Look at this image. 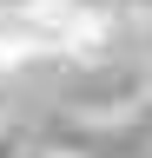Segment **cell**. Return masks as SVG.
<instances>
[{
  "label": "cell",
  "mask_w": 152,
  "mask_h": 158,
  "mask_svg": "<svg viewBox=\"0 0 152 158\" xmlns=\"http://www.w3.org/2000/svg\"><path fill=\"white\" fill-rule=\"evenodd\" d=\"M0 158H27V138L13 132V125H0Z\"/></svg>",
  "instance_id": "6da1fadb"
},
{
  "label": "cell",
  "mask_w": 152,
  "mask_h": 158,
  "mask_svg": "<svg viewBox=\"0 0 152 158\" xmlns=\"http://www.w3.org/2000/svg\"><path fill=\"white\" fill-rule=\"evenodd\" d=\"M119 13H152V0H112Z\"/></svg>",
  "instance_id": "3957f363"
},
{
  "label": "cell",
  "mask_w": 152,
  "mask_h": 158,
  "mask_svg": "<svg viewBox=\"0 0 152 158\" xmlns=\"http://www.w3.org/2000/svg\"><path fill=\"white\" fill-rule=\"evenodd\" d=\"M33 7H46V0H0V13H33Z\"/></svg>",
  "instance_id": "7a4b0ae2"
}]
</instances>
